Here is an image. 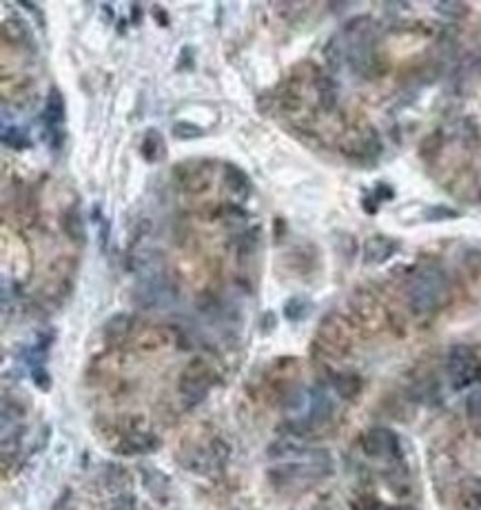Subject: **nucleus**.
<instances>
[{
  "label": "nucleus",
  "instance_id": "5",
  "mask_svg": "<svg viewBox=\"0 0 481 510\" xmlns=\"http://www.w3.org/2000/svg\"><path fill=\"white\" fill-rule=\"evenodd\" d=\"M176 297H178L176 287L162 273H153L149 277H143L133 291V300L145 308L169 304L171 300H176Z\"/></svg>",
  "mask_w": 481,
  "mask_h": 510
},
{
  "label": "nucleus",
  "instance_id": "32",
  "mask_svg": "<svg viewBox=\"0 0 481 510\" xmlns=\"http://www.w3.org/2000/svg\"><path fill=\"white\" fill-rule=\"evenodd\" d=\"M426 214H428L426 220H452L459 216L455 209H448V207H435V209H428Z\"/></svg>",
  "mask_w": 481,
  "mask_h": 510
},
{
  "label": "nucleus",
  "instance_id": "26",
  "mask_svg": "<svg viewBox=\"0 0 481 510\" xmlns=\"http://www.w3.org/2000/svg\"><path fill=\"white\" fill-rule=\"evenodd\" d=\"M440 149H442V133H440V131H433V133L421 143V147H419V155H421L423 160H433L435 155L440 153Z\"/></svg>",
  "mask_w": 481,
  "mask_h": 510
},
{
  "label": "nucleus",
  "instance_id": "2",
  "mask_svg": "<svg viewBox=\"0 0 481 510\" xmlns=\"http://www.w3.org/2000/svg\"><path fill=\"white\" fill-rule=\"evenodd\" d=\"M231 455L229 444L224 442L222 437L211 439L206 446H187L185 450L178 452V462L185 466L191 473H200V475H211L220 471L226 464Z\"/></svg>",
  "mask_w": 481,
  "mask_h": 510
},
{
  "label": "nucleus",
  "instance_id": "16",
  "mask_svg": "<svg viewBox=\"0 0 481 510\" xmlns=\"http://www.w3.org/2000/svg\"><path fill=\"white\" fill-rule=\"evenodd\" d=\"M333 413V402L322 388H315L310 393V417L306 419L308 424H322L327 421Z\"/></svg>",
  "mask_w": 481,
  "mask_h": 510
},
{
  "label": "nucleus",
  "instance_id": "18",
  "mask_svg": "<svg viewBox=\"0 0 481 510\" xmlns=\"http://www.w3.org/2000/svg\"><path fill=\"white\" fill-rule=\"evenodd\" d=\"M129 331H131V315H126V313L111 315L103 327V335L107 342H120V339L129 335Z\"/></svg>",
  "mask_w": 481,
  "mask_h": 510
},
{
  "label": "nucleus",
  "instance_id": "38",
  "mask_svg": "<svg viewBox=\"0 0 481 510\" xmlns=\"http://www.w3.org/2000/svg\"><path fill=\"white\" fill-rule=\"evenodd\" d=\"M364 209L369 211V214H375V211H377V200L373 197V193L369 197H364Z\"/></svg>",
  "mask_w": 481,
  "mask_h": 510
},
{
  "label": "nucleus",
  "instance_id": "22",
  "mask_svg": "<svg viewBox=\"0 0 481 510\" xmlns=\"http://www.w3.org/2000/svg\"><path fill=\"white\" fill-rule=\"evenodd\" d=\"M457 131H459V138H461V143L473 149V147H479L481 143V133H479V126L475 124V120L470 118H463L457 126Z\"/></svg>",
  "mask_w": 481,
  "mask_h": 510
},
{
  "label": "nucleus",
  "instance_id": "28",
  "mask_svg": "<svg viewBox=\"0 0 481 510\" xmlns=\"http://www.w3.org/2000/svg\"><path fill=\"white\" fill-rule=\"evenodd\" d=\"M105 510H143V508H140V502L133 497V495L120 492L105 506Z\"/></svg>",
  "mask_w": 481,
  "mask_h": 510
},
{
  "label": "nucleus",
  "instance_id": "13",
  "mask_svg": "<svg viewBox=\"0 0 481 510\" xmlns=\"http://www.w3.org/2000/svg\"><path fill=\"white\" fill-rule=\"evenodd\" d=\"M3 36L7 40H11L13 45H22L25 49H34V40H32V32L27 22L18 16H9L5 22H3Z\"/></svg>",
  "mask_w": 481,
  "mask_h": 510
},
{
  "label": "nucleus",
  "instance_id": "19",
  "mask_svg": "<svg viewBox=\"0 0 481 510\" xmlns=\"http://www.w3.org/2000/svg\"><path fill=\"white\" fill-rule=\"evenodd\" d=\"M315 87H317L319 105H322L324 109H333V107L337 105V96H339L337 82H335L331 76H317V78H315Z\"/></svg>",
  "mask_w": 481,
  "mask_h": 510
},
{
  "label": "nucleus",
  "instance_id": "11",
  "mask_svg": "<svg viewBox=\"0 0 481 510\" xmlns=\"http://www.w3.org/2000/svg\"><path fill=\"white\" fill-rule=\"evenodd\" d=\"M140 477H143V484H145V488L149 490V495L153 499H158L162 504L169 499V492H171V481H169V477L162 471L153 469V466H140Z\"/></svg>",
  "mask_w": 481,
  "mask_h": 510
},
{
  "label": "nucleus",
  "instance_id": "1",
  "mask_svg": "<svg viewBox=\"0 0 481 510\" xmlns=\"http://www.w3.org/2000/svg\"><path fill=\"white\" fill-rule=\"evenodd\" d=\"M408 306L415 315H433L437 313L450 297V282L444 268L426 266L419 268L408 282L406 289Z\"/></svg>",
  "mask_w": 481,
  "mask_h": 510
},
{
  "label": "nucleus",
  "instance_id": "39",
  "mask_svg": "<svg viewBox=\"0 0 481 510\" xmlns=\"http://www.w3.org/2000/svg\"><path fill=\"white\" fill-rule=\"evenodd\" d=\"M131 18H133V22H140V18H143V9L131 7Z\"/></svg>",
  "mask_w": 481,
  "mask_h": 510
},
{
  "label": "nucleus",
  "instance_id": "35",
  "mask_svg": "<svg viewBox=\"0 0 481 510\" xmlns=\"http://www.w3.org/2000/svg\"><path fill=\"white\" fill-rule=\"evenodd\" d=\"M180 63H178V69H185V67H193V49L191 47H182V51H180Z\"/></svg>",
  "mask_w": 481,
  "mask_h": 510
},
{
  "label": "nucleus",
  "instance_id": "34",
  "mask_svg": "<svg viewBox=\"0 0 481 510\" xmlns=\"http://www.w3.org/2000/svg\"><path fill=\"white\" fill-rule=\"evenodd\" d=\"M373 197H375L377 202H381V200H390V197H393V189L388 187V184H377L375 191H373Z\"/></svg>",
  "mask_w": 481,
  "mask_h": 510
},
{
  "label": "nucleus",
  "instance_id": "25",
  "mask_svg": "<svg viewBox=\"0 0 481 510\" xmlns=\"http://www.w3.org/2000/svg\"><path fill=\"white\" fill-rule=\"evenodd\" d=\"M171 133L176 140H197L204 136V129L202 126H197L195 122H189V120H178L173 126H171Z\"/></svg>",
  "mask_w": 481,
  "mask_h": 510
},
{
  "label": "nucleus",
  "instance_id": "15",
  "mask_svg": "<svg viewBox=\"0 0 481 510\" xmlns=\"http://www.w3.org/2000/svg\"><path fill=\"white\" fill-rule=\"evenodd\" d=\"M333 388L342 400H355L362 393V377L357 373H335L333 375Z\"/></svg>",
  "mask_w": 481,
  "mask_h": 510
},
{
  "label": "nucleus",
  "instance_id": "23",
  "mask_svg": "<svg viewBox=\"0 0 481 510\" xmlns=\"http://www.w3.org/2000/svg\"><path fill=\"white\" fill-rule=\"evenodd\" d=\"M308 308H310V304L306 297H291V300H286V304H284V318L289 322H300L308 315Z\"/></svg>",
  "mask_w": 481,
  "mask_h": 510
},
{
  "label": "nucleus",
  "instance_id": "4",
  "mask_svg": "<svg viewBox=\"0 0 481 510\" xmlns=\"http://www.w3.org/2000/svg\"><path fill=\"white\" fill-rule=\"evenodd\" d=\"M446 371L452 381V388L455 391L468 388L477 384V381H481V360L477 358V353L470 346L457 344L448 353Z\"/></svg>",
  "mask_w": 481,
  "mask_h": 510
},
{
  "label": "nucleus",
  "instance_id": "7",
  "mask_svg": "<svg viewBox=\"0 0 481 510\" xmlns=\"http://www.w3.org/2000/svg\"><path fill=\"white\" fill-rule=\"evenodd\" d=\"M362 446L366 455L371 457H395V459L402 457L400 439L388 429H371L362 437Z\"/></svg>",
  "mask_w": 481,
  "mask_h": 510
},
{
  "label": "nucleus",
  "instance_id": "31",
  "mask_svg": "<svg viewBox=\"0 0 481 510\" xmlns=\"http://www.w3.org/2000/svg\"><path fill=\"white\" fill-rule=\"evenodd\" d=\"M32 379H34V384L40 388V391H49L51 388V377L47 373V368L45 366H34L32 368Z\"/></svg>",
  "mask_w": 481,
  "mask_h": 510
},
{
  "label": "nucleus",
  "instance_id": "24",
  "mask_svg": "<svg viewBox=\"0 0 481 510\" xmlns=\"http://www.w3.org/2000/svg\"><path fill=\"white\" fill-rule=\"evenodd\" d=\"M3 143L7 147H13V149H27L32 145V140H29V136L25 133V129H20V126H16V124H11V126H5Z\"/></svg>",
  "mask_w": 481,
  "mask_h": 510
},
{
  "label": "nucleus",
  "instance_id": "20",
  "mask_svg": "<svg viewBox=\"0 0 481 510\" xmlns=\"http://www.w3.org/2000/svg\"><path fill=\"white\" fill-rule=\"evenodd\" d=\"M103 481H105L107 488L120 490L122 486L129 484V473H126V469H122V466H118V464H107L105 471H103Z\"/></svg>",
  "mask_w": 481,
  "mask_h": 510
},
{
  "label": "nucleus",
  "instance_id": "12",
  "mask_svg": "<svg viewBox=\"0 0 481 510\" xmlns=\"http://www.w3.org/2000/svg\"><path fill=\"white\" fill-rule=\"evenodd\" d=\"M222 176H224V184L233 195L237 197H246L253 189L251 178L244 171L242 166H237L235 162H222Z\"/></svg>",
  "mask_w": 481,
  "mask_h": 510
},
{
  "label": "nucleus",
  "instance_id": "6",
  "mask_svg": "<svg viewBox=\"0 0 481 510\" xmlns=\"http://www.w3.org/2000/svg\"><path fill=\"white\" fill-rule=\"evenodd\" d=\"M42 122H45V126H47L51 147L58 149L60 143H62V122H65V98H62L58 87H51L49 93H47Z\"/></svg>",
  "mask_w": 481,
  "mask_h": 510
},
{
  "label": "nucleus",
  "instance_id": "27",
  "mask_svg": "<svg viewBox=\"0 0 481 510\" xmlns=\"http://www.w3.org/2000/svg\"><path fill=\"white\" fill-rule=\"evenodd\" d=\"M461 502L468 510H479L481 508V484L475 481V484H468L461 490Z\"/></svg>",
  "mask_w": 481,
  "mask_h": 510
},
{
  "label": "nucleus",
  "instance_id": "36",
  "mask_svg": "<svg viewBox=\"0 0 481 510\" xmlns=\"http://www.w3.org/2000/svg\"><path fill=\"white\" fill-rule=\"evenodd\" d=\"M273 231H275V240H282V237H284V233H286V220L277 216V218L273 220Z\"/></svg>",
  "mask_w": 481,
  "mask_h": 510
},
{
  "label": "nucleus",
  "instance_id": "40",
  "mask_svg": "<svg viewBox=\"0 0 481 510\" xmlns=\"http://www.w3.org/2000/svg\"><path fill=\"white\" fill-rule=\"evenodd\" d=\"M373 510H410L406 506H375Z\"/></svg>",
  "mask_w": 481,
  "mask_h": 510
},
{
  "label": "nucleus",
  "instance_id": "9",
  "mask_svg": "<svg viewBox=\"0 0 481 510\" xmlns=\"http://www.w3.org/2000/svg\"><path fill=\"white\" fill-rule=\"evenodd\" d=\"M158 448H160V439L145 431L124 433L118 439V444L113 446V450H116L118 455H145V452H153Z\"/></svg>",
  "mask_w": 481,
  "mask_h": 510
},
{
  "label": "nucleus",
  "instance_id": "8",
  "mask_svg": "<svg viewBox=\"0 0 481 510\" xmlns=\"http://www.w3.org/2000/svg\"><path fill=\"white\" fill-rule=\"evenodd\" d=\"M211 160H200V162H195V160H187L185 164H178L176 169H173V176H176V180H178V184L182 189H185L187 193H202V191H206L209 189V184H211V180H209V174H204L206 171V166H211L209 164Z\"/></svg>",
  "mask_w": 481,
  "mask_h": 510
},
{
  "label": "nucleus",
  "instance_id": "3",
  "mask_svg": "<svg viewBox=\"0 0 481 510\" xmlns=\"http://www.w3.org/2000/svg\"><path fill=\"white\" fill-rule=\"evenodd\" d=\"M213 384H216V373L211 371L206 360L195 358L185 366V371H182L178 388H180V395H182V400H185V404L191 408L206 398Z\"/></svg>",
  "mask_w": 481,
  "mask_h": 510
},
{
  "label": "nucleus",
  "instance_id": "17",
  "mask_svg": "<svg viewBox=\"0 0 481 510\" xmlns=\"http://www.w3.org/2000/svg\"><path fill=\"white\" fill-rule=\"evenodd\" d=\"M62 229H65L67 237L72 240L74 244H84V240H87V233H84V222H82V214L78 211V207H72L69 211H65V216H62Z\"/></svg>",
  "mask_w": 481,
  "mask_h": 510
},
{
  "label": "nucleus",
  "instance_id": "10",
  "mask_svg": "<svg viewBox=\"0 0 481 510\" xmlns=\"http://www.w3.org/2000/svg\"><path fill=\"white\" fill-rule=\"evenodd\" d=\"M397 251H400V242L395 237L373 235L371 240H366V244H364V264H369V266L384 264Z\"/></svg>",
  "mask_w": 481,
  "mask_h": 510
},
{
  "label": "nucleus",
  "instance_id": "37",
  "mask_svg": "<svg viewBox=\"0 0 481 510\" xmlns=\"http://www.w3.org/2000/svg\"><path fill=\"white\" fill-rule=\"evenodd\" d=\"M153 13H155V16H158V22H160L162 27L169 25V13H166L162 7H153Z\"/></svg>",
  "mask_w": 481,
  "mask_h": 510
},
{
  "label": "nucleus",
  "instance_id": "29",
  "mask_svg": "<svg viewBox=\"0 0 481 510\" xmlns=\"http://www.w3.org/2000/svg\"><path fill=\"white\" fill-rule=\"evenodd\" d=\"M435 11H440L442 16H448V18H459L468 13V7L459 3H442V5H435Z\"/></svg>",
  "mask_w": 481,
  "mask_h": 510
},
{
  "label": "nucleus",
  "instance_id": "21",
  "mask_svg": "<svg viewBox=\"0 0 481 510\" xmlns=\"http://www.w3.org/2000/svg\"><path fill=\"white\" fill-rule=\"evenodd\" d=\"M235 249L239 255H251L256 253L258 249V242H260V229H249V231H242L235 235Z\"/></svg>",
  "mask_w": 481,
  "mask_h": 510
},
{
  "label": "nucleus",
  "instance_id": "33",
  "mask_svg": "<svg viewBox=\"0 0 481 510\" xmlns=\"http://www.w3.org/2000/svg\"><path fill=\"white\" fill-rule=\"evenodd\" d=\"M275 327H277V318H275V313H271V310H266V313L260 318V333L268 335Z\"/></svg>",
  "mask_w": 481,
  "mask_h": 510
},
{
  "label": "nucleus",
  "instance_id": "30",
  "mask_svg": "<svg viewBox=\"0 0 481 510\" xmlns=\"http://www.w3.org/2000/svg\"><path fill=\"white\" fill-rule=\"evenodd\" d=\"M466 410H468V417L475 421H481V391H473L466 400Z\"/></svg>",
  "mask_w": 481,
  "mask_h": 510
},
{
  "label": "nucleus",
  "instance_id": "14",
  "mask_svg": "<svg viewBox=\"0 0 481 510\" xmlns=\"http://www.w3.org/2000/svg\"><path fill=\"white\" fill-rule=\"evenodd\" d=\"M140 155H143L147 162H160L164 158L166 145H164V138L160 136V131L149 129L145 133L143 143H140Z\"/></svg>",
  "mask_w": 481,
  "mask_h": 510
}]
</instances>
